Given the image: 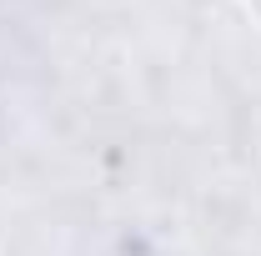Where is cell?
Returning <instances> with one entry per match:
<instances>
[{"mask_svg":"<svg viewBox=\"0 0 261 256\" xmlns=\"http://www.w3.org/2000/svg\"><path fill=\"white\" fill-rule=\"evenodd\" d=\"M246 5H251V15H256V20H261V0H246Z\"/></svg>","mask_w":261,"mask_h":256,"instance_id":"1","label":"cell"}]
</instances>
